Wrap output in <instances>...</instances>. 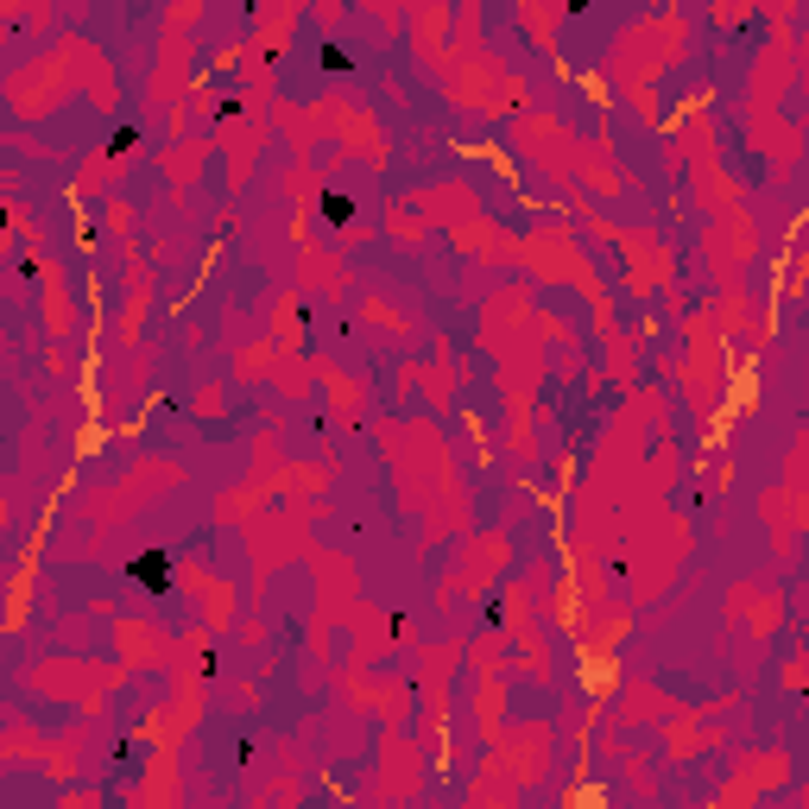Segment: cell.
Returning <instances> with one entry per match:
<instances>
[{"instance_id": "obj_1", "label": "cell", "mask_w": 809, "mask_h": 809, "mask_svg": "<svg viewBox=\"0 0 809 809\" xmlns=\"http://www.w3.org/2000/svg\"><path fill=\"white\" fill-rule=\"evenodd\" d=\"M127 576L140 582V588H152V595H165V588H171V557H165V550H152V557H133Z\"/></svg>"}, {"instance_id": "obj_2", "label": "cell", "mask_w": 809, "mask_h": 809, "mask_svg": "<svg viewBox=\"0 0 809 809\" xmlns=\"http://www.w3.org/2000/svg\"><path fill=\"white\" fill-rule=\"evenodd\" d=\"M348 215H354V209H348V196H335V190H329V196H323V222H329V228H348Z\"/></svg>"}, {"instance_id": "obj_3", "label": "cell", "mask_w": 809, "mask_h": 809, "mask_svg": "<svg viewBox=\"0 0 809 809\" xmlns=\"http://www.w3.org/2000/svg\"><path fill=\"white\" fill-rule=\"evenodd\" d=\"M133 146H140V133H133V127H121V133L108 140V152H114V159H121V152H133Z\"/></svg>"}]
</instances>
